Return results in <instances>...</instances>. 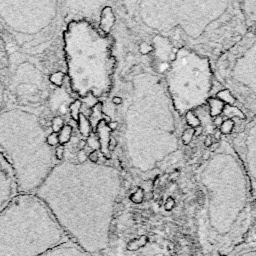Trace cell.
<instances>
[{
    "instance_id": "6da1fadb",
    "label": "cell",
    "mask_w": 256,
    "mask_h": 256,
    "mask_svg": "<svg viewBox=\"0 0 256 256\" xmlns=\"http://www.w3.org/2000/svg\"><path fill=\"white\" fill-rule=\"evenodd\" d=\"M121 177L111 166L58 162L34 194L68 238L91 256H106Z\"/></svg>"
},
{
    "instance_id": "7a4b0ae2",
    "label": "cell",
    "mask_w": 256,
    "mask_h": 256,
    "mask_svg": "<svg viewBox=\"0 0 256 256\" xmlns=\"http://www.w3.org/2000/svg\"><path fill=\"white\" fill-rule=\"evenodd\" d=\"M128 75L121 97L122 148L128 170L150 178L168 168L179 149L180 115L175 110L164 79L149 63L136 65ZM119 104V105H120Z\"/></svg>"
},
{
    "instance_id": "3957f363",
    "label": "cell",
    "mask_w": 256,
    "mask_h": 256,
    "mask_svg": "<svg viewBox=\"0 0 256 256\" xmlns=\"http://www.w3.org/2000/svg\"><path fill=\"white\" fill-rule=\"evenodd\" d=\"M204 202L197 234L203 256H227L256 240V197L233 147L222 140L198 171Z\"/></svg>"
},
{
    "instance_id": "277c9868",
    "label": "cell",
    "mask_w": 256,
    "mask_h": 256,
    "mask_svg": "<svg viewBox=\"0 0 256 256\" xmlns=\"http://www.w3.org/2000/svg\"><path fill=\"white\" fill-rule=\"evenodd\" d=\"M137 32L159 35L212 63L246 32L238 1L129 2Z\"/></svg>"
},
{
    "instance_id": "5b68a950",
    "label": "cell",
    "mask_w": 256,
    "mask_h": 256,
    "mask_svg": "<svg viewBox=\"0 0 256 256\" xmlns=\"http://www.w3.org/2000/svg\"><path fill=\"white\" fill-rule=\"evenodd\" d=\"M50 132L43 107L8 102L0 112V154L14 172L19 194H34L58 163L47 143Z\"/></svg>"
},
{
    "instance_id": "8992f818",
    "label": "cell",
    "mask_w": 256,
    "mask_h": 256,
    "mask_svg": "<svg viewBox=\"0 0 256 256\" xmlns=\"http://www.w3.org/2000/svg\"><path fill=\"white\" fill-rule=\"evenodd\" d=\"M114 40L86 18L70 20L63 31V53L72 92L80 98L109 95L114 84Z\"/></svg>"
},
{
    "instance_id": "52a82bcc",
    "label": "cell",
    "mask_w": 256,
    "mask_h": 256,
    "mask_svg": "<svg viewBox=\"0 0 256 256\" xmlns=\"http://www.w3.org/2000/svg\"><path fill=\"white\" fill-rule=\"evenodd\" d=\"M70 241L35 194H18L0 212V256H40Z\"/></svg>"
},
{
    "instance_id": "ba28073f",
    "label": "cell",
    "mask_w": 256,
    "mask_h": 256,
    "mask_svg": "<svg viewBox=\"0 0 256 256\" xmlns=\"http://www.w3.org/2000/svg\"><path fill=\"white\" fill-rule=\"evenodd\" d=\"M163 76L173 106L179 115L204 104L216 81L212 61L187 48H177Z\"/></svg>"
},
{
    "instance_id": "9c48e42d",
    "label": "cell",
    "mask_w": 256,
    "mask_h": 256,
    "mask_svg": "<svg viewBox=\"0 0 256 256\" xmlns=\"http://www.w3.org/2000/svg\"><path fill=\"white\" fill-rule=\"evenodd\" d=\"M215 80L256 118V32H247L213 63Z\"/></svg>"
},
{
    "instance_id": "30bf717a",
    "label": "cell",
    "mask_w": 256,
    "mask_h": 256,
    "mask_svg": "<svg viewBox=\"0 0 256 256\" xmlns=\"http://www.w3.org/2000/svg\"><path fill=\"white\" fill-rule=\"evenodd\" d=\"M60 2H2L0 19L22 48L36 47L52 37Z\"/></svg>"
},
{
    "instance_id": "8fae6325",
    "label": "cell",
    "mask_w": 256,
    "mask_h": 256,
    "mask_svg": "<svg viewBox=\"0 0 256 256\" xmlns=\"http://www.w3.org/2000/svg\"><path fill=\"white\" fill-rule=\"evenodd\" d=\"M49 75L36 57L23 52L8 56L7 92L10 103L43 107L50 96Z\"/></svg>"
},
{
    "instance_id": "7c38bea8",
    "label": "cell",
    "mask_w": 256,
    "mask_h": 256,
    "mask_svg": "<svg viewBox=\"0 0 256 256\" xmlns=\"http://www.w3.org/2000/svg\"><path fill=\"white\" fill-rule=\"evenodd\" d=\"M228 141L243 166L252 195L256 197V118L233 132Z\"/></svg>"
},
{
    "instance_id": "4fadbf2b",
    "label": "cell",
    "mask_w": 256,
    "mask_h": 256,
    "mask_svg": "<svg viewBox=\"0 0 256 256\" xmlns=\"http://www.w3.org/2000/svg\"><path fill=\"white\" fill-rule=\"evenodd\" d=\"M19 194L14 172L7 160L0 154V212Z\"/></svg>"
},
{
    "instance_id": "5bb4252c",
    "label": "cell",
    "mask_w": 256,
    "mask_h": 256,
    "mask_svg": "<svg viewBox=\"0 0 256 256\" xmlns=\"http://www.w3.org/2000/svg\"><path fill=\"white\" fill-rule=\"evenodd\" d=\"M40 256H91L74 242L67 241L59 246H56Z\"/></svg>"
},
{
    "instance_id": "9a60e30c",
    "label": "cell",
    "mask_w": 256,
    "mask_h": 256,
    "mask_svg": "<svg viewBox=\"0 0 256 256\" xmlns=\"http://www.w3.org/2000/svg\"><path fill=\"white\" fill-rule=\"evenodd\" d=\"M5 52L0 51V112L8 104V92H7V65L8 56H5Z\"/></svg>"
},
{
    "instance_id": "2e32d148",
    "label": "cell",
    "mask_w": 256,
    "mask_h": 256,
    "mask_svg": "<svg viewBox=\"0 0 256 256\" xmlns=\"http://www.w3.org/2000/svg\"><path fill=\"white\" fill-rule=\"evenodd\" d=\"M240 8L243 13L247 29L256 32V1H241Z\"/></svg>"
},
{
    "instance_id": "e0dca14e",
    "label": "cell",
    "mask_w": 256,
    "mask_h": 256,
    "mask_svg": "<svg viewBox=\"0 0 256 256\" xmlns=\"http://www.w3.org/2000/svg\"><path fill=\"white\" fill-rule=\"evenodd\" d=\"M114 24H115V14L113 12V9L111 6L106 5L101 10L98 27L103 33L110 34Z\"/></svg>"
},
{
    "instance_id": "ac0fdd59",
    "label": "cell",
    "mask_w": 256,
    "mask_h": 256,
    "mask_svg": "<svg viewBox=\"0 0 256 256\" xmlns=\"http://www.w3.org/2000/svg\"><path fill=\"white\" fill-rule=\"evenodd\" d=\"M227 256H256V240L237 246Z\"/></svg>"
},
{
    "instance_id": "d6986e66",
    "label": "cell",
    "mask_w": 256,
    "mask_h": 256,
    "mask_svg": "<svg viewBox=\"0 0 256 256\" xmlns=\"http://www.w3.org/2000/svg\"><path fill=\"white\" fill-rule=\"evenodd\" d=\"M77 122H78V129L81 135L84 137H88L91 132V125L89 120L85 117L83 113H80Z\"/></svg>"
},
{
    "instance_id": "ffe728a7",
    "label": "cell",
    "mask_w": 256,
    "mask_h": 256,
    "mask_svg": "<svg viewBox=\"0 0 256 256\" xmlns=\"http://www.w3.org/2000/svg\"><path fill=\"white\" fill-rule=\"evenodd\" d=\"M72 133H73V128L69 124H65L63 128L60 130L58 133V139H59V144L60 145H65L70 142L72 138Z\"/></svg>"
},
{
    "instance_id": "44dd1931",
    "label": "cell",
    "mask_w": 256,
    "mask_h": 256,
    "mask_svg": "<svg viewBox=\"0 0 256 256\" xmlns=\"http://www.w3.org/2000/svg\"><path fill=\"white\" fill-rule=\"evenodd\" d=\"M65 74L62 71H55L49 74V82L51 85H54L57 88H60L64 84Z\"/></svg>"
},
{
    "instance_id": "7402d4cb",
    "label": "cell",
    "mask_w": 256,
    "mask_h": 256,
    "mask_svg": "<svg viewBox=\"0 0 256 256\" xmlns=\"http://www.w3.org/2000/svg\"><path fill=\"white\" fill-rule=\"evenodd\" d=\"M81 107H82V102L80 101V99H75L73 100L70 105H69V108H68V111L70 113V116L71 118L74 120V121H77L78 118H79V115H80V110H81Z\"/></svg>"
},
{
    "instance_id": "603a6c76",
    "label": "cell",
    "mask_w": 256,
    "mask_h": 256,
    "mask_svg": "<svg viewBox=\"0 0 256 256\" xmlns=\"http://www.w3.org/2000/svg\"><path fill=\"white\" fill-rule=\"evenodd\" d=\"M65 125L64 123V119L60 116V115H55L51 118L50 121V129L51 132L54 133H59L60 130L63 128V126Z\"/></svg>"
},
{
    "instance_id": "cb8c5ba5",
    "label": "cell",
    "mask_w": 256,
    "mask_h": 256,
    "mask_svg": "<svg viewBox=\"0 0 256 256\" xmlns=\"http://www.w3.org/2000/svg\"><path fill=\"white\" fill-rule=\"evenodd\" d=\"M54 156L57 162H62L65 160V146L64 145H58L54 149Z\"/></svg>"
},
{
    "instance_id": "d4e9b609",
    "label": "cell",
    "mask_w": 256,
    "mask_h": 256,
    "mask_svg": "<svg viewBox=\"0 0 256 256\" xmlns=\"http://www.w3.org/2000/svg\"><path fill=\"white\" fill-rule=\"evenodd\" d=\"M47 143L50 147L55 148L59 145V139H58V133L50 132L49 135L47 136Z\"/></svg>"
},
{
    "instance_id": "484cf974",
    "label": "cell",
    "mask_w": 256,
    "mask_h": 256,
    "mask_svg": "<svg viewBox=\"0 0 256 256\" xmlns=\"http://www.w3.org/2000/svg\"><path fill=\"white\" fill-rule=\"evenodd\" d=\"M77 159H78V163H85V162H87L88 155L84 152V150H79L78 155H77Z\"/></svg>"
},
{
    "instance_id": "4316f807",
    "label": "cell",
    "mask_w": 256,
    "mask_h": 256,
    "mask_svg": "<svg viewBox=\"0 0 256 256\" xmlns=\"http://www.w3.org/2000/svg\"><path fill=\"white\" fill-rule=\"evenodd\" d=\"M88 161L91 163H97L98 162V153L96 152V150L92 151L89 153L88 155Z\"/></svg>"
},
{
    "instance_id": "83f0119b",
    "label": "cell",
    "mask_w": 256,
    "mask_h": 256,
    "mask_svg": "<svg viewBox=\"0 0 256 256\" xmlns=\"http://www.w3.org/2000/svg\"><path fill=\"white\" fill-rule=\"evenodd\" d=\"M85 145H86V142H85L84 140H80V141L78 142V148H79V150H83V148L85 147Z\"/></svg>"
}]
</instances>
